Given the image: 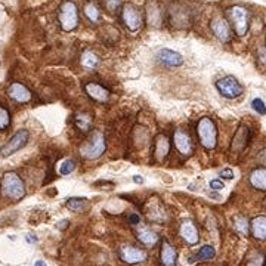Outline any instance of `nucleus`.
Here are the masks:
<instances>
[{"label": "nucleus", "mask_w": 266, "mask_h": 266, "mask_svg": "<svg viewBox=\"0 0 266 266\" xmlns=\"http://www.w3.org/2000/svg\"><path fill=\"white\" fill-rule=\"evenodd\" d=\"M28 139H30V132L28 130H25V129L18 130L5 145L0 148V156L3 158L13 156L15 153L21 151L28 144Z\"/></svg>", "instance_id": "6"}, {"label": "nucleus", "mask_w": 266, "mask_h": 266, "mask_svg": "<svg viewBox=\"0 0 266 266\" xmlns=\"http://www.w3.org/2000/svg\"><path fill=\"white\" fill-rule=\"evenodd\" d=\"M2 194H3V197L11 198L13 201H18V200L24 198V182L15 172H8L2 178Z\"/></svg>", "instance_id": "2"}, {"label": "nucleus", "mask_w": 266, "mask_h": 266, "mask_svg": "<svg viewBox=\"0 0 266 266\" xmlns=\"http://www.w3.org/2000/svg\"><path fill=\"white\" fill-rule=\"evenodd\" d=\"M216 256V250L210 245V244H206L200 249V252L197 254L198 260H212L213 257Z\"/></svg>", "instance_id": "28"}, {"label": "nucleus", "mask_w": 266, "mask_h": 266, "mask_svg": "<svg viewBox=\"0 0 266 266\" xmlns=\"http://www.w3.org/2000/svg\"><path fill=\"white\" fill-rule=\"evenodd\" d=\"M252 107H253V109L257 112V114H260V116H266V105H265V102H263L260 98L253 99Z\"/></svg>", "instance_id": "32"}, {"label": "nucleus", "mask_w": 266, "mask_h": 266, "mask_svg": "<svg viewBox=\"0 0 266 266\" xmlns=\"http://www.w3.org/2000/svg\"><path fill=\"white\" fill-rule=\"evenodd\" d=\"M158 61L164 65V67H179L183 64V58L181 53L172 50V49H161L158 52Z\"/></svg>", "instance_id": "18"}, {"label": "nucleus", "mask_w": 266, "mask_h": 266, "mask_svg": "<svg viewBox=\"0 0 266 266\" xmlns=\"http://www.w3.org/2000/svg\"><path fill=\"white\" fill-rule=\"evenodd\" d=\"M61 222H62V223H60V225H58V228L64 230V228H65V225H68V220H61Z\"/></svg>", "instance_id": "38"}, {"label": "nucleus", "mask_w": 266, "mask_h": 266, "mask_svg": "<svg viewBox=\"0 0 266 266\" xmlns=\"http://www.w3.org/2000/svg\"><path fill=\"white\" fill-rule=\"evenodd\" d=\"M160 260L164 266H176L178 263V252L169 241L161 242V250H160Z\"/></svg>", "instance_id": "19"}, {"label": "nucleus", "mask_w": 266, "mask_h": 266, "mask_svg": "<svg viewBox=\"0 0 266 266\" xmlns=\"http://www.w3.org/2000/svg\"><path fill=\"white\" fill-rule=\"evenodd\" d=\"M9 124H11V112L9 109L0 105V130L8 129Z\"/></svg>", "instance_id": "29"}, {"label": "nucleus", "mask_w": 266, "mask_h": 266, "mask_svg": "<svg viewBox=\"0 0 266 266\" xmlns=\"http://www.w3.org/2000/svg\"><path fill=\"white\" fill-rule=\"evenodd\" d=\"M8 97L18 104H27L33 99L30 89L20 82H13L12 85L8 87Z\"/></svg>", "instance_id": "13"}, {"label": "nucleus", "mask_w": 266, "mask_h": 266, "mask_svg": "<svg viewBox=\"0 0 266 266\" xmlns=\"http://www.w3.org/2000/svg\"><path fill=\"white\" fill-rule=\"evenodd\" d=\"M200 144L206 149H215L218 145V127L210 117H203L197 124Z\"/></svg>", "instance_id": "3"}, {"label": "nucleus", "mask_w": 266, "mask_h": 266, "mask_svg": "<svg viewBox=\"0 0 266 266\" xmlns=\"http://www.w3.org/2000/svg\"><path fill=\"white\" fill-rule=\"evenodd\" d=\"M170 142L166 135H158L154 141V158L156 161H163L164 158L169 156Z\"/></svg>", "instance_id": "20"}, {"label": "nucleus", "mask_w": 266, "mask_h": 266, "mask_svg": "<svg viewBox=\"0 0 266 266\" xmlns=\"http://www.w3.org/2000/svg\"><path fill=\"white\" fill-rule=\"evenodd\" d=\"M252 234L257 240H266V216H257L252 220Z\"/></svg>", "instance_id": "22"}, {"label": "nucleus", "mask_w": 266, "mask_h": 266, "mask_svg": "<svg viewBox=\"0 0 266 266\" xmlns=\"http://www.w3.org/2000/svg\"><path fill=\"white\" fill-rule=\"evenodd\" d=\"M34 266H46V263H45V262H42V260H39V262H36V265Z\"/></svg>", "instance_id": "40"}, {"label": "nucleus", "mask_w": 266, "mask_h": 266, "mask_svg": "<svg viewBox=\"0 0 266 266\" xmlns=\"http://www.w3.org/2000/svg\"><path fill=\"white\" fill-rule=\"evenodd\" d=\"M234 170L232 169H223L220 172V178H223V179H234Z\"/></svg>", "instance_id": "34"}, {"label": "nucleus", "mask_w": 266, "mask_h": 266, "mask_svg": "<svg viewBox=\"0 0 266 266\" xmlns=\"http://www.w3.org/2000/svg\"><path fill=\"white\" fill-rule=\"evenodd\" d=\"M210 30L213 31V34L218 37L220 42L223 43H228L232 39V31H231L230 23L226 21V18H222V16H216L212 20L210 23Z\"/></svg>", "instance_id": "11"}, {"label": "nucleus", "mask_w": 266, "mask_h": 266, "mask_svg": "<svg viewBox=\"0 0 266 266\" xmlns=\"http://www.w3.org/2000/svg\"><path fill=\"white\" fill-rule=\"evenodd\" d=\"M146 13H148V23L151 27H161L163 24V9L160 3L156 0H149L146 5Z\"/></svg>", "instance_id": "17"}, {"label": "nucleus", "mask_w": 266, "mask_h": 266, "mask_svg": "<svg viewBox=\"0 0 266 266\" xmlns=\"http://www.w3.org/2000/svg\"><path fill=\"white\" fill-rule=\"evenodd\" d=\"M265 203H266V201H265Z\"/></svg>", "instance_id": "41"}, {"label": "nucleus", "mask_w": 266, "mask_h": 266, "mask_svg": "<svg viewBox=\"0 0 266 266\" xmlns=\"http://www.w3.org/2000/svg\"><path fill=\"white\" fill-rule=\"evenodd\" d=\"M226 21L234 28L237 36H244L250 27V12L244 6H231L226 9Z\"/></svg>", "instance_id": "1"}, {"label": "nucleus", "mask_w": 266, "mask_h": 266, "mask_svg": "<svg viewBox=\"0 0 266 266\" xmlns=\"http://www.w3.org/2000/svg\"><path fill=\"white\" fill-rule=\"evenodd\" d=\"M67 207L71 210V212H85L86 208L89 207V201L86 200L85 197H73L67 201Z\"/></svg>", "instance_id": "25"}, {"label": "nucleus", "mask_w": 266, "mask_h": 266, "mask_svg": "<svg viewBox=\"0 0 266 266\" xmlns=\"http://www.w3.org/2000/svg\"><path fill=\"white\" fill-rule=\"evenodd\" d=\"M120 259L127 263V265H136V263H142L146 260V253L142 249L133 247V245H123L119 250Z\"/></svg>", "instance_id": "10"}, {"label": "nucleus", "mask_w": 266, "mask_h": 266, "mask_svg": "<svg viewBox=\"0 0 266 266\" xmlns=\"http://www.w3.org/2000/svg\"><path fill=\"white\" fill-rule=\"evenodd\" d=\"M170 23L175 28H186L191 18H189V11L185 6H173L170 9Z\"/></svg>", "instance_id": "14"}, {"label": "nucleus", "mask_w": 266, "mask_h": 266, "mask_svg": "<svg viewBox=\"0 0 266 266\" xmlns=\"http://www.w3.org/2000/svg\"><path fill=\"white\" fill-rule=\"evenodd\" d=\"M58 18H60L61 28L64 31H73L79 27V9H77V5L74 2H62L60 6V13H58Z\"/></svg>", "instance_id": "4"}, {"label": "nucleus", "mask_w": 266, "mask_h": 266, "mask_svg": "<svg viewBox=\"0 0 266 266\" xmlns=\"http://www.w3.org/2000/svg\"><path fill=\"white\" fill-rule=\"evenodd\" d=\"M85 13L86 16H87L92 23H98V20H99V9H98L93 3H87V5H86Z\"/></svg>", "instance_id": "30"}, {"label": "nucleus", "mask_w": 266, "mask_h": 266, "mask_svg": "<svg viewBox=\"0 0 266 266\" xmlns=\"http://www.w3.org/2000/svg\"><path fill=\"white\" fill-rule=\"evenodd\" d=\"M129 220H130V223L136 225V223H139V222H141V218H139L138 215H132V216H129Z\"/></svg>", "instance_id": "37"}, {"label": "nucleus", "mask_w": 266, "mask_h": 266, "mask_svg": "<svg viewBox=\"0 0 266 266\" xmlns=\"http://www.w3.org/2000/svg\"><path fill=\"white\" fill-rule=\"evenodd\" d=\"M249 141H250V129H249V126L241 124L238 127V130L235 132L234 139L231 142V153L232 154H241L249 145Z\"/></svg>", "instance_id": "12"}, {"label": "nucleus", "mask_w": 266, "mask_h": 266, "mask_svg": "<svg viewBox=\"0 0 266 266\" xmlns=\"http://www.w3.org/2000/svg\"><path fill=\"white\" fill-rule=\"evenodd\" d=\"M86 93L90 99H93L95 102H99V104H105L108 102L109 99V90L107 87H104L99 83H95V82H90V83H86L85 86Z\"/></svg>", "instance_id": "15"}, {"label": "nucleus", "mask_w": 266, "mask_h": 266, "mask_svg": "<svg viewBox=\"0 0 266 266\" xmlns=\"http://www.w3.org/2000/svg\"><path fill=\"white\" fill-rule=\"evenodd\" d=\"M74 170H75V161L74 160H65L64 163H61L60 173L62 176H67V175L73 173Z\"/></svg>", "instance_id": "31"}, {"label": "nucleus", "mask_w": 266, "mask_h": 266, "mask_svg": "<svg viewBox=\"0 0 266 266\" xmlns=\"http://www.w3.org/2000/svg\"><path fill=\"white\" fill-rule=\"evenodd\" d=\"M223 182H220L219 179H215V181L210 182V188L212 189H216V191H219V189H223Z\"/></svg>", "instance_id": "35"}, {"label": "nucleus", "mask_w": 266, "mask_h": 266, "mask_svg": "<svg viewBox=\"0 0 266 266\" xmlns=\"http://www.w3.org/2000/svg\"><path fill=\"white\" fill-rule=\"evenodd\" d=\"M75 127L80 130V132L87 133L92 129V123H93V117L89 114V112H80L75 116Z\"/></svg>", "instance_id": "24"}, {"label": "nucleus", "mask_w": 266, "mask_h": 266, "mask_svg": "<svg viewBox=\"0 0 266 266\" xmlns=\"http://www.w3.org/2000/svg\"><path fill=\"white\" fill-rule=\"evenodd\" d=\"M107 149V142H105V136L102 132H93L92 138L86 142L82 148V154L87 160H97L99 158Z\"/></svg>", "instance_id": "5"}, {"label": "nucleus", "mask_w": 266, "mask_h": 266, "mask_svg": "<svg viewBox=\"0 0 266 266\" xmlns=\"http://www.w3.org/2000/svg\"><path fill=\"white\" fill-rule=\"evenodd\" d=\"M133 181L136 182V183H142V182H144V179H142L141 176H135V178H133Z\"/></svg>", "instance_id": "39"}, {"label": "nucleus", "mask_w": 266, "mask_h": 266, "mask_svg": "<svg viewBox=\"0 0 266 266\" xmlns=\"http://www.w3.org/2000/svg\"><path fill=\"white\" fill-rule=\"evenodd\" d=\"M234 230L240 235H247L249 234V220L244 216H235L234 218Z\"/></svg>", "instance_id": "27"}, {"label": "nucleus", "mask_w": 266, "mask_h": 266, "mask_svg": "<svg viewBox=\"0 0 266 266\" xmlns=\"http://www.w3.org/2000/svg\"><path fill=\"white\" fill-rule=\"evenodd\" d=\"M179 234L183 238V241L189 245H195L200 240V234H198V230H197L193 220H183L181 223V228H179Z\"/></svg>", "instance_id": "16"}, {"label": "nucleus", "mask_w": 266, "mask_h": 266, "mask_svg": "<svg viewBox=\"0 0 266 266\" xmlns=\"http://www.w3.org/2000/svg\"><path fill=\"white\" fill-rule=\"evenodd\" d=\"M121 3H123V0H104V5H105V8L108 9L109 12L117 11L121 6Z\"/></svg>", "instance_id": "33"}, {"label": "nucleus", "mask_w": 266, "mask_h": 266, "mask_svg": "<svg viewBox=\"0 0 266 266\" xmlns=\"http://www.w3.org/2000/svg\"><path fill=\"white\" fill-rule=\"evenodd\" d=\"M121 18H123V23L124 25L132 31V33H136L142 28V24H144V18H142V13L141 11L132 5V3H127L123 6V12H121Z\"/></svg>", "instance_id": "7"}, {"label": "nucleus", "mask_w": 266, "mask_h": 266, "mask_svg": "<svg viewBox=\"0 0 266 266\" xmlns=\"http://www.w3.org/2000/svg\"><path fill=\"white\" fill-rule=\"evenodd\" d=\"M250 185L259 189V191H266V167H260V169L253 170L250 173Z\"/></svg>", "instance_id": "21"}, {"label": "nucleus", "mask_w": 266, "mask_h": 266, "mask_svg": "<svg viewBox=\"0 0 266 266\" xmlns=\"http://www.w3.org/2000/svg\"><path fill=\"white\" fill-rule=\"evenodd\" d=\"M216 89L220 92V95L228 99H237L242 95L244 89L242 86L240 85V82L232 77V75H228V77H223L216 82Z\"/></svg>", "instance_id": "8"}, {"label": "nucleus", "mask_w": 266, "mask_h": 266, "mask_svg": "<svg viewBox=\"0 0 266 266\" xmlns=\"http://www.w3.org/2000/svg\"><path fill=\"white\" fill-rule=\"evenodd\" d=\"M136 235H138V240L142 242V244L148 245V247H153V245H156L160 241L157 234L154 231L149 230V228H141V230H138Z\"/></svg>", "instance_id": "23"}, {"label": "nucleus", "mask_w": 266, "mask_h": 266, "mask_svg": "<svg viewBox=\"0 0 266 266\" xmlns=\"http://www.w3.org/2000/svg\"><path fill=\"white\" fill-rule=\"evenodd\" d=\"M173 144L176 151L182 154L183 157H189L194 151V144L191 136L182 129H176L175 135H173Z\"/></svg>", "instance_id": "9"}, {"label": "nucleus", "mask_w": 266, "mask_h": 266, "mask_svg": "<svg viewBox=\"0 0 266 266\" xmlns=\"http://www.w3.org/2000/svg\"><path fill=\"white\" fill-rule=\"evenodd\" d=\"M99 64L98 56L92 52V50H86L85 53L82 55V65L87 68V70H93L97 68V65Z\"/></svg>", "instance_id": "26"}, {"label": "nucleus", "mask_w": 266, "mask_h": 266, "mask_svg": "<svg viewBox=\"0 0 266 266\" xmlns=\"http://www.w3.org/2000/svg\"><path fill=\"white\" fill-rule=\"evenodd\" d=\"M257 161H259V164H263V166H266V148L265 149H262V153L257 156Z\"/></svg>", "instance_id": "36"}]
</instances>
